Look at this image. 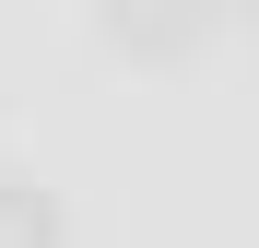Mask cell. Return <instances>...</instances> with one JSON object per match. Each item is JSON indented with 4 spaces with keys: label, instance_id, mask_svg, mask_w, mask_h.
Segmentation results:
<instances>
[{
    "label": "cell",
    "instance_id": "cell-1",
    "mask_svg": "<svg viewBox=\"0 0 259 248\" xmlns=\"http://www.w3.org/2000/svg\"><path fill=\"white\" fill-rule=\"evenodd\" d=\"M212 12H224V0H106V36L130 59H189L212 36Z\"/></svg>",
    "mask_w": 259,
    "mask_h": 248
},
{
    "label": "cell",
    "instance_id": "cell-2",
    "mask_svg": "<svg viewBox=\"0 0 259 248\" xmlns=\"http://www.w3.org/2000/svg\"><path fill=\"white\" fill-rule=\"evenodd\" d=\"M0 248H59V201L0 165Z\"/></svg>",
    "mask_w": 259,
    "mask_h": 248
}]
</instances>
